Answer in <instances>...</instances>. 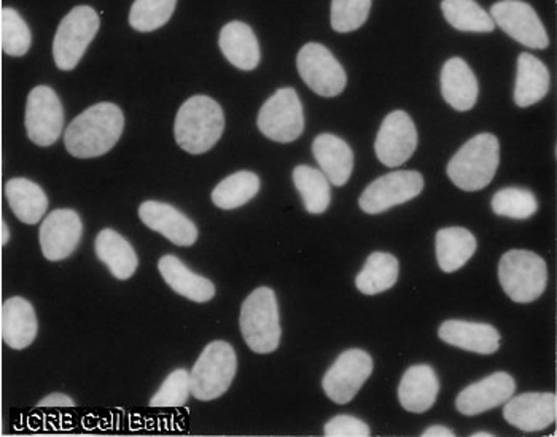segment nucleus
Here are the masks:
<instances>
[{
  "label": "nucleus",
  "mask_w": 557,
  "mask_h": 437,
  "mask_svg": "<svg viewBox=\"0 0 557 437\" xmlns=\"http://www.w3.org/2000/svg\"><path fill=\"white\" fill-rule=\"evenodd\" d=\"M84 236V222L72 209H58L44 220L39 239L48 261H63L78 249Z\"/></svg>",
  "instance_id": "obj_15"
},
{
  "label": "nucleus",
  "mask_w": 557,
  "mask_h": 437,
  "mask_svg": "<svg viewBox=\"0 0 557 437\" xmlns=\"http://www.w3.org/2000/svg\"><path fill=\"white\" fill-rule=\"evenodd\" d=\"M2 340L13 350H23L36 340L39 332L36 311L27 299H7L0 311Z\"/></svg>",
  "instance_id": "obj_19"
},
{
  "label": "nucleus",
  "mask_w": 557,
  "mask_h": 437,
  "mask_svg": "<svg viewBox=\"0 0 557 437\" xmlns=\"http://www.w3.org/2000/svg\"><path fill=\"white\" fill-rule=\"evenodd\" d=\"M515 391V378L504 371H498L460 391L456 408L463 415H480L505 404Z\"/></svg>",
  "instance_id": "obj_17"
},
{
  "label": "nucleus",
  "mask_w": 557,
  "mask_h": 437,
  "mask_svg": "<svg viewBox=\"0 0 557 437\" xmlns=\"http://www.w3.org/2000/svg\"><path fill=\"white\" fill-rule=\"evenodd\" d=\"M190 395V373L187 370H175L174 373L168 375L160 390L150 399V408H182Z\"/></svg>",
  "instance_id": "obj_37"
},
{
  "label": "nucleus",
  "mask_w": 557,
  "mask_h": 437,
  "mask_svg": "<svg viewBox=\"0 0 557 437\" xmlns=\"http://www.w3.org/2000/svg\"><path fill=\"white\" fill-rule=\"evenodd\" d=\"M225 130L222 107L208 96H194L178 109L174 136L178 147L191 154L208 153Z\"/></svg>",
  "instance_id": "obj_2"
},
{
  "label": "nucleus",
  "mask_w": 557,
  "mask_h": 437,
  "mask_svg": "<svg viewBox=\"0 0 557 437\" xmlns=\"http://www.w3.org/2000/svg\"><path fill=\"white\" fill-rule=\"evenodd\" d=\"M549 91L548 67L531 53H521L518 58L516 74V105L531 107L542 101Z\"/></svg>",
  "instance_id": "obj_27"
},
{
  "label": "nucleus",
  "mask_w": 557,
  "mask_h": 437,
  "mask_svg": "<svg viewBox=\"0 0 557 437\" xmlns=\"http://www.w3.org/2000/svg\"><path fill=\"white\" fill-rule=\"evenodd\" d=\"M371 373L373 360L370 354L362 349L346 350L323 375V391L336 404H347L359 394Z\"/></svg>",
  "instance_id": "obj_13"
},
{
  "label": "nucleus",
  "mask_w": 557,
  "mask_h": 437,
  "mask_svg": "<svg viewBox=\"0 0 557 437\" xmlns=\"http://www.w3.org/2000/svg\"><path fill=\"white\" fill-rule=\"evenodd\" d=\"M493 210L495 215L505 216V218L525 220L535 215L539 202L531 189L504 188L495 192Z\"/></svg>",
  "instance_id": "obj_36"
},
{
  "label": "nucleus",
  "mask_w": 557,
  "mask_h": 437,
  "mask_svg": "<svg viewBox=\"0 0 557 437\" xmlns=\"http://www.w3.org/2000/svg\"><path fill=\"white\" fill-rule=\"evenodd\" d=\"M177 0H134L129 24L139 33H153L170 22Z\"/></svg>",
  "instance_id": "obj_35"
},
{
  "label": "nucleus",
  "mask_w": 557,
  "mask_h": 437,
  "mask_svg": "<svg viewBox=\"0 0 557 437\" xmlns=\"http://www.w3.org/2000/svg\"><path fill=\"white\" fill-rule=\"evenodd\" d=\"M260 191V178L250 171H239L220 182L212 191V202L219 209L243 208Z\"/></svg>",
  "instance_id": "obj_32"
},
{
  "label": "nucleus",
  "mask_w": 557,
  "mask_h": 437,
  "mask_svg": "<svg viewBox=\"0 0 557 437\" xmlns=\"http://www.w3.org/2000/svg\"><path fill=\"white\" fill-rule=\"evenodd\" d=\"M295 188L298 189L305 204L306 212L321 215L332 202V188L322 171L311 166H297L294 168Z\"/></svg>",
  "instance_id": "obj_31"
},
{
  "label": "nucleus",
  "mask_w": 557,
  "mask_h": 437,
  "mask_svg": "<svg viewBox=\"0 0 557 437\" xmlns=\"http://www.w3.org/2000/svg\"><path fill=\"white\" fill-rule=\"evenodd\" d=\"M258 129L270 140L290 143L305 130V112L294 88L277 89L258 113Z\"/></svg>",
  "instance_id": "obj_8"
},
{
  "label": "nucleus",
  "mask_w": 557,
  "mask_h": 437,
  "mask_svg": "<svg viewBox=\"0 0 557 437\" xmlns=\"http://www.w3.org/2000/svg\"><path fill=\"white\" fill-rule=\"evenodd\" d=\"M504 416L511 426L524 433L543 432L556 422L555 394H524L511 396L505 402Z\"/></svg>",
  "instance_id": "obj_16"
},
{
  "label": "nucleus",
  "mask_w": 557,
  "mask_h": 437,
  "mask_svg": "<svg viewBox=\"0 0 557 437\" xmlns=\"http://www.w3.org/2000/svg\"><path fill=\"white\" fill-rule=\"evenodd\" d=\"M436 261L443 272H456L466 266L476 251V239L466 228H443L435 236Z\"/></svg>",
  "instance_id": "obj_29"
},
{
  "label": "nucleus",
  "mask_w": 557,
  "mask_h": 437,
  "mask_svg": "<svg viewBox=\"0 0 557 437\" xmlns=\"http://www.w3.org/2000/svg\"><path fill=\"white\" fill-rule=\"evenodd\" d=\"M158 270L172 290L190 301L208 302L215 296V285L209 278L188 270L174 254L161 258Z\"/></svg>",
  "instance_id": "obj_25"
},
{
  "label": "nucleus",
  "mask_w": 557,
  "mask_h": 437,
  "mask_svg": "<svg viewBox=\"0 0 557 437\" xmlns=\"http://www.w3.org/2000/svg\"><path fill=\"white\" fill-rule=\"evenodd\" d=\"M240 333L252 352L273 353L281 342L276 292L268 287L250 292L240 309Z\"/></svg>",
  "instance_id": "obj_4"
},
{
  "label": "nucleus",
  "mask_w": 557,
  "mask_h": 437,
  "mask_svg": "<svg viewBox=\"0 0 557 437\" xmlns=\"http://www.w3.org/2000/svg\"><path fill=\"white\" fill-rule=\"evenodd\" d=\"M473 436L474 437H481V436L494 437L493 433H487V432L474 433Z\"/></svg>",
  "instance_id": "obj_43"
},
{
  "label": "nucleus",
  "mask_w": 557,
  "mask_h": 437,
  "mask_svg": "<svg viewBox=\"0 0 557 437\" xmlns=\"http://www.w3.org/2000/svg\"><path fill=\"white\" fill-rule=\"evenodd\" d=\"M424 189V177L418 171H395L371 182L359 199L360 209L377 215L395 205L407 204Z\"/></svg>",
  "instance_id": "obj_10"
},
{
  "label": "nucleus",
  "mask_w": 557,
  "mask_h": 437,
  "mask_svg": "<svg viewBox=\"0 0 557 437\" xmlns=\"http://www.w3.org/2000/svg\"><path fill=\"white\" fill-rule=\"evenodd\" d=\"M422 436H424V437H454V436H456V433H454L453 429L446 428V426L435 425V426H430V428L425 429V432L422 433Z\"/></svg>",
  "instance_id": "obj_41"
},
{
  "label": "nucleus",
  "mask_w": 557,
  "mask_h": 437,
  "mask_svg": "<svg viewBox=\"0 0 557 437\" xmlns=\"http://www.w3.org/2000/svg\"><path fill=\"white\" fill-rule=\"evenodd\" d=\"M500 163V146L494 134L474 136L449 161L448 177L463 191H480L493 182Z\"/></svg>",
  "instance_id": "obj_3"
},
{
  "label": "nucleus",
  "mask_w": 557,
  "mask_h": 437,
  "mask_svg": "<svg viewBox=\"0 0 557 437\" xmlns=\"http://www.w3.org/2000/svg\"><path fill=\"white\" fill-rule=\"evenodd\" d=\"M39 409H72L75 408V402L64 394L48 395L42 401L37 404Z\"/></svg>",
  "instance_id": "obj_40"
},
{
  "label": "nucleus",
  "mask_w": 557,
  "mask_h": 437,
  "mask_svg": "<svg viewBox=\"0 0 557 437\" xmlns=\"http://www.w3.org/2000/svg\"><path fill=\"white\" fill-rule=\"evenodd\" d=\"M498 280L511 301L529 304L545 292L548 267L534 251L510 250L498 263Z\"/></svg>",
  "instance_id": "obj_5"
},
{
  "label": "nucleus",
  "mask_w": 557,
  "mask_h": 437,
  "mask_svg": "<svg viewBox=\"0 0 557 437\" xmlns=\"http://www.w3.org/2000/svg\"><path fill=\"white\" fill-rule=\"evenodd\" d=\"M326 437H370V426L363 420L350 415H336L325 423Z\"/></svg>",
  "instance_id": "obj_39"
},
{
  "label": "nucleus",
  "mask_w": 557,
  "mask_h": 437,
  "mask_svg": "<svg viewBox=\"0 0 557 437\" xmlns=\"http://www.w3.org/2000/svg\"><path fill=\"white\" fill-rule=\"evenodd\" d=\"M0 37L3 53L9 57H24L33 45L29 26L15 9L9 7L0 12Z\"/></svg>",
  "instance_id": "obj_34"
},
{
  "label": "nucleus",
  "mask_w": 557,
  "mask_h": 437,
  "mask_svg": "<svg viewBox=\"0 0 557 437\" xmlns=\"http://www.w3.org/2000/svg\"><path fill=\"white\" fill-rule=\"evenodd\" d=\"M418 148V129L407 112L388 113L377 133L374 151L377 160L387 167L407 163Z\"/></svg>",
  "instance_id": "obj_14"
},
{
  "label": "nucleus",
  "mask_w": 557,
  "mask_h": 437,
  "mask_svg": "<svg viewBox=\"0 0 557 437\" xmlns=\"http://www.w3.org/2000/svg\"><path fill=\"white\" fill-rule=\"evenodd\" d=\"M398 260L391 253L376 251L368 257L363 270L357 274V290L367 296L391 290L398 280Z\"/></svg>",
  "instance_id": "obj_30"
},
{
  "label": "nucleus",
  "mask_w": 557,
  "mask_h": 437,
  "mask_svg": "<svg viewBox=\"0 0 557 437\" xmlns=\"http://www.w3.org/2000/svg\"><path fill=\"white\" fill-rule=\"evenodd\" d=\"M440 391L438 375L429 364L411 366L398 385V401L412 414L428 412L435 404Z\"/></svg>",
  "instance_id": "obj_21"
},
{
  "label": "nucleus",
  "mask_w": 557,
  "mask_h": 437,
  "mask_svg": "<svg viewBox=\"0 0 557 437\" xmlns=\"http://www.w3.org/2000/svg\"><path fill=\"white\" fill-rule=\"evenodd\" d=\"M139 216L147 228L160 233L178 247H191L198 240V228L190 218L166 202L146 201Z\"/></svg>",
  "instance_id": "obj_18"
},
{
  "label": "nucleus",
  "mask_w": 557,
  "mask_h": 437,
  "mask_svg": "<svg viewBox=\"0 0 557 437\" xmlns=\"http://www.w3.org/2000/svg\"><path fill=\"white\" fill-rule=\"evenodd\" d=\"M440 339L478 354H493L500 347V334L490 323L448 320L438 329Z\"/></svg>",
  "instance_id": "obj_20"
},
{
  "label": "nucleus",
  "mask_w": 557,
  "mask_h": 437,
  "mask_svg": "<svg viewBox=\"0 0 557 437\" xmlns=\"http://www.w3.org/2000/svg\"><path fill=\"white\" fill-rule=\"evenodd\" d=\"M125 115L119 105L101 102L86 109L69 125L64 143L72 157L88 160L109 153L122 137Z\"/></svg>",
  "instance_id": "obj_1"
},
{
  "label": "nucleus",
  "mask_w": 557,
  "mask_h": 437,
  "mask_svg": "<svg viewBox=\"0 0 557 437\" xmlns=\"http://www.w3.org/2000/svg\"><path fill=\"white\" fill-rule=\"evenodd\" d=\"M64 127V109L60 96L50 86H37L27 96V137L36 146L50 147L58 142Z\"/></svg>",
  "instance_id": "obj_11"
},
{
  "label": "nucleus",
  "mask_w": 557,
  "mask_h": 437,
  "mask_svg": "<svg viewBox=\"0 0 557 437\" xmlns=\"http://www.w3.org/2000/svg\"><path fill=\"white\" fill-rule=\"evenodd\" d=\"M297 67L302 82L322 98H335L346 88L347 77L343 65L321 43H306L298 51Z\"/></svg>",
  "instance_id": "obj_9"
},
{
  "label": "nucleus",
  "mask_w": 557,
  "mask_h": 437,
  "mask_svg": "<svg viewBox=\"0 0 557 437\" xmlns=\"http://www.w3.org/2000/svg\"><path fill=\"white\" fill-rule=\"evenodd\" d=\"M7 201L24 225H36L48 209L47 192L29 178H12L5 185Z\"/></svg>",
  "instance_id": "obj_28"
},
{
  "label": "nucleus",
  "mask_w": 557,
  "mask_h": 437,
  "mask_svg": "<svg viewBox=\"0 0 557 437\" xmlns=\"http://www.w3.org/2000/svg\"><path fill=\"white\" fill-rule=\"evenodd\" d=\"M237 357L232 344L215 340L199 354L190 373V394L199 401H212L232 387Z\"/></svg>",
  "instance_id": "obj_6"
},
{
  "label": "nucleus",
  "mask_w": 557,
  "mask_h": 437,
  "mask_svg": "<svg viewBox=\"0 0 557 437\" xmlns=\"http://www.w3.org/2000/svg\"><path fill=\"white\" fill-rule=\"evenodd\" d=\"M219 45L223 57L240 71H253L260 64V45L249 24L233 22L223 26Z\"/></svg>",
  "instance_id": "obj_24"
},
{
  "label": "nucleus",
  "mask_w": 557,
  "mask_h": 437,
  "mask_svg": "<svg viewBox=\"0 0 557 437\" xmlns=\"http://www.w3.org/2000/svg\"><path fill=\"white\" fill-rule=\"evenodd\" d=\"M491 18L507 36L532 50H545L549 39L534 7L522 0H500L491 9Z\"/></svg>",
  "instance_id": "obj_12"
},
{
  "label": "nucleus",
  "mask_w": 557,
  "mask_h": 437,
  "mask_svg": "<svg viewBox=\"0 0 557 437\" xmlns=\"http://www.w3.org/2000/svg\"><path fill=\"white\" fill-rule=\"evenodd\" d=\"M0 229H2L0 230V242H2V246H7V244H9L10 240V230L5 222H2V228Z\"/></svg>",
  "instance_id": "obj_42"
},
{
  "label": "nucleus",
  "mask_w": 557,
  "mask_h": 437,
  "mask_svg": "<svg viewBox=\"0 0 557 437\" xmlns=\"http://www.w3.org/2000/svg\"><path fill=\"white\" fill-rule=\"evenodd\" d=\"M478 92L480 88L470 65L460 58L446 61L442 71L443 99L457 112H467L476 104Z\"/></svg>",
  "instance_id": "obj_23"
},
{
  "label": "nucleus",
  "mask_w": 557,
  "mask_h": 437,
  "mask_svg": "<svg viewBox=\"0 0 557 437\" xmlns=\"http://www.w3.org/2000/svg\"><path fill=\"white\" fill-rule=\"evenodd\" d=\"M312 153L330 184L343 187L349 182L354 171V153L346 140L333 134H321L312 143Z\"/></svg>",
  "instance_id": "obj_22"
},
{
  "label": "nucleus",
  "mask_w": 557,
  "mask_h": 437,
  "mask_svg": "<svg viewBox=\"0 0 557 437\" xmlns=\"http://www.w3.org/2000/svg\"><path fill=\"white\" fill-rule=\"evenodd\" d=\"M99 30L98 12L88 5H78L64 16L53 42V57L60 71L77 67Z\"/></svg>",
  "instance_id": "obj_7"
},
{
  "label": "nucleus",
  "mask_w": 557,
  "mask_h": 437,
  "mask_svg": "<svg viewBox=\"0 0 557 437\" xmlns=\"http://www.w3.org/2000/svg\"><path fill=\"white\" fill-rule=\"evenodd\" d=\"M371 0H332V27L339 34L362 27L370 15Z\"/></svg>",
  "instance_id": "obj_38"
},
{
  "label": "nucleus",
  "mask_w": 557,
  "mask_h": 437,
  "mask_svg": "<svg viewBox=\"0 0 557 437\" xmlns=\"http://www.w3.org/2000/svg\"><path fill=\"white\" fill-rule=\"evenodd\" d=\"M443 15L446 22L463 33H493L494 20L474 0H443Z\"/></svg>",
  "instance_id": "obj_33"
},
{
  "label": "nucleus",
  "mask_w": 557,
  "mask_h": 437,
  "mask_svg": "<svg viewBox=\"0 0 557 437\" xmlns=\"http://www.w3.org/2000/svg\"><path fill=\"white\" fill-rule=\"evenodd\" d=\"M96 254L116 280H128L136 274L139 258L133 246L113 229H102L96 237Z\"/></svg>",
  "instance_id": "obj_26"
}]
</instances>
